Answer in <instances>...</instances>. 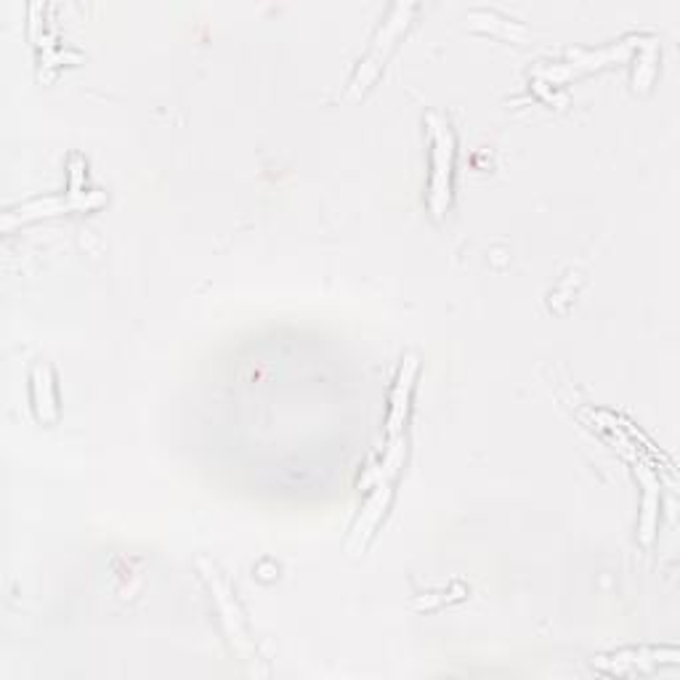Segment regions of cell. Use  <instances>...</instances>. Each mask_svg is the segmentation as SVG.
<instances>
[{
    "instance_id": "cell-1",
    "label": "cell",
    "mask_w": 680,
    "mask_h": 680,
    "mask_svg": "<svg viewBox=\"0 0 680 680\" xmlns=\"http://www.w3.org/2000/svg\"><path fill=\"white\" fill-rule=\"evenodd\" d=\"M431 133V189L428 208L436 219H444L453 200V165H455V133L438 112L425 114Z\"/></svg>"
},
{
    "instance_id": "cell-2",
    "label": "cell",
    "mask_w": 680,
    "mask_h": 680,
    "mask_svg": "<svg viewBox=\"0 0 680 680\" xmlns=\"http://www.w3.org/2000/svg\"><path fill=\"white\" fill-rule=\"evenodd\" d=\"M412 11H415V5H412V3H397V5H393L389 19H386V22L380 24L378 35H375L372 48L367 51V56H365V59H361L357 75H354L352 86H348V91H346V99H359L361 93H365L367 88L372 86L375 78H378L380 67H383L386 59H389V54L393 51V43H397V37L402 35L406 24H410Z\"/></svg>"
},
{
    "instance_id": "cell-3",
    "label": "cell",
    "mask_w": 680,
    "mask_h": 680,
    "mask_svg": "<svg viewBox=\"0 0 680 680\" xmlns=\"http://www.w3.org/2000/svg\"><path fill=\"white\" fill-rule=\"evenodd\" d=\"M200 569H202V577H205L208 588H211L215 603H219V614H221V620H224L226 635H228V640H232V646L237 648L239 654H253V640L247 638L243 612H239V606L234 603L232 588H228L224 577H221V571L215 569L213 564H208L205 558H200Z\"/></svg>"
},
{
    "instance_id": "cell-4",
    "label": "cell",
    "mask_w": 680,
    "mask_h": 680,
    "mask_svg": "<svg viewBox=\"0 0 680 680\" xmlns=\"http://www.w3.org/2000/svg\"><path fill=\"white\" fill-rule=\"evenodd\" d=\"M104 202L101 194H59V197H46V200H33L24 202V205L14 208L3 215V226L14 228L16 224H24V221L41 219V215H56V213H69V211H88V208H97Z\"/></svg>"
},
{
    "instance_id": "cell-5",
    "label": "cell",
    "mask_w": 680,
    "mask_h": 680,
    "mask_svg": "<svg viewBox=\"0 0 680 680\" xmlns=\"http://www.w3.org/2000/svg\"><path fill=\"white\" fill-rule=\"evenodd\" d=\"M391 502V481H383V484H375V492L370 494V500L365 502V508H361L357 524L352 526V535H348L346 543V553L352 558H359L361 553H365L367 543H370V537L375 535V529H378L380 519H383L386 508H389Z\"/></svg>"
},
{
    "instance_id": "cell-6",
    "label": "cell",
    "mask_w": 680,
    "mask_h": 680,
    "mask_svg": "<svg viewBox=\"0 0 680 680\" xmlns=\"http://www.w3.org/2000/svg\"><path fill=\"white\" fill-rule=\"evenodd\" d=\"M417 378V357L415 354H406L402 367H399L397 386L391 391V412H389V438L402 436L406 412H410V399L412 389H415Z\"/></svg>"
},
{
    "instance_id": "cell-7",
    "label": "cell",
    "mask_w": 680,
    "mask_h": 680,
    "mask_svg": "<svg viewBox=\"0 0 680 680\" xmlns=\"http://www.w3.org/2000/svg\"><path fill=\"white\" fill-rule=\"evenodd\" d=\"M625 54H627V46L603 48V51H599V54H577L575 62H569V65H561V67L543 69V75H545V78H550V80H569L571 75H580V73H584V69L603 67V65H606V62L622 59V56H625Z\"/></svg>"
},
{
    "instance_id": "cell-8",
    "label": "cell",
    "mask_w": 680,
    "mask_h": 680,
    "mask_svg": "<svg viewBox=\"0 0 680 680\" xmlns=\"http://www.w3.org/2000/svg\"><path fill=\"white\" fill-rule=\"evenodd\" d=\"M33 404L37 417L43 423H54L59 415V406H56V393H54V378H51L48 365H35L33 370Z\"/></svg>"
},
{
    "instance_id": "cell-9",
    "label": "cell",
    "mask_w": 680,
    "mask_h": 680,
    "mask_svg": "<svg viewBox=\"0 0 680 680\" xmlns=\"http://www.w3.org/2000/svg\"><path fill=\"white\" fill-rule=\"evenodd\" d=\"M644 481V505H640V543L648 545L657 532V513H659V481L648 470H640Z\"/></svg>"
},
{
    "instance_id": "cell-10",
    "label": "cell",
    "mask_w": 680,
    "mask_h": 680,
    "mask_svg": "<svg viewBox=\"0 0 680 680\" xmlns=\"http://www.w3.org/2000/svg\"><path fill=\"white\" fill-rule=\"evenodd\" d=\"M404 455H406V442L404 436H393L389 438V449H386L383 462H380V468L375 470V473L367 479V484H383V481H391L393 476L399 473V468L404 466Z\"/></svg>"
}]
</instances>
